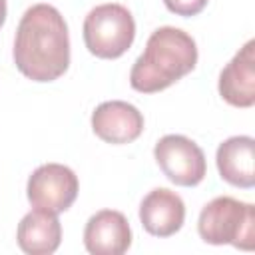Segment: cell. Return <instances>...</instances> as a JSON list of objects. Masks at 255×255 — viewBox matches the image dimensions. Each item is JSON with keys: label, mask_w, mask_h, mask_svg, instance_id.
Wrapping results in <instances>:
<instances>
[{"label": "cell", "mask_w": 255, "mask_h": 255, "mask_svg": "<svg viewBox=\"0 0 255 255\" xmlns=\"http://www.w3.org/2000/svg\"><path fill=\"white\" fill-rule=\"evenodd\" d=\"M82 32L90 54L102 60H116L133 44L135 22L126 6L108 2L88 12Z\"/></svg>", "instance_id": "obj_4"}, {"label": "cell", "mask_w": 255, "mask_h": 255, "mask_svg": "<svg viewBox=\"0 0 255 255\" xmlns=\"http://www.w3.org/2000/svg\"><path fill=\"white\" fill-rule=\"evenodd\" d=\"M84 245L92 255H122L131 245V229L122 211L102 209L84 229Z\"/></svg>", "instance_id": "obj_8"}, {"label": "cell", "mask_w": 255, "mask_h": 255, "mask_svg": "<svg viewBox=\"0 0 255 255\" xmlns=\"http://www.w3.org/2000/svg\"><path fill=\"white\" fill-rule=\"evenodd\" d=\"M215 163L223 181L251 189L255 185V139L251 135L227 137L217 147Z\"/></svg>", "instance_id": "obj_11"}, {"label": "cell", "mask_w": 255, "mask_h": 255, "mask_svg": "<svg viewBox=\"0 0 255 255\" xmlns=\"http://www.w3.org/2000/svg\"><path fill=\"white\" fill-rule=\"evenodd\" d=\"M255 42L249 40L221 70L219 96L233 108H251L255 104Z\"/></svg>", "instance_id": "obj_10"}, {"label": "cell", "mask_w": 255, "mask_h": 255, "mask_svg": "<svg viewBox=\"0 0 255 255\" xmlns=\"http://www.w3.org/2000/svg\"><path fill=\"white\" fill-rule=\"evenodd\" d=\"M139 221L149 235L171 237L185 221V203L175 191L155 187L139 203Z\"/></svg>", "instance_id": "obj_9"}, {"label": "cell", "mask_w": 255, "mask_h": 255, "mask_svg": "<svg viewBox=\"0 0 255 255\" xmlns=\"http://www.w3.org/2000/svg\"><path fill=\"white\" fill-rule=\"evenodd\" d=\"M153 157L163 175L181 187H195L207 173L203 149L181 133H167L159 137L153 147Z\"/></svg>", "instance_id": "obj_5"}, {"label": "cell", "mask_w": 255, "mask_h": 255, "mask_svg": "<svg viewBox=\"0 0 255 255\" xmlns=\"http://www.w3.org/2000/svg\"><path fill=\"white\" fill-rule=\"evenodd\" d=\"M18 247L28 255H50L60 247L62 225L58 213L34 209L22 217L16 231Z\"/></svg>", "instance_id": "obj_12"}, {"label": "cell", "mask_w": 255, "mask_h": 255, "mask_svg": "<svg viewBox=\"0 0 255 255\" xmlns=\"http://www.w3.org/2000/svg\"><path fill=\"white\" fill-rule=\"evenodd\" d=\"M199 237L209 245L255 247V207L231 195H219L203 205L197 219Z\"/></svg>", "instance_id": "obj_3"}, {"label": "cell", "mask_w": 255, "mask_h": 255, "mask_svg": "<svg viewBox=\"0 0 255 255\" xmlns=\"http://www.w3.org/2000/svg\"><path fill=\"white\" fill-rule=\"evenodd\" d=\"M195 64V40L175 26H161L151 32L143 52L133 62L129 84L139 94H155L187 76Z\"/></svg>", "instance_id": "obj_2"}, {"label": "cell", "mask_w": 255, "mask_h": 255, "mask_svg": "<svg viewBox=\"0 0 255 255\" xmlns=\"http://www.w3.org/2000/svg\"><path fill=\"white\" fill-rule=\"evenodd\" d=\"M92 129L106 143H131L143 131V116L133 104L122 100L102 102L92 112Z\"/></svg>", "instance_id": "obj_7"}, {"label": "cell", "mask_w": 255, "mask_h": 255, "mask_svg": "<svg viewBox=\"0 0 255 255\" xmlns=\"http://www.w3.org/2000/svg\"><path fill=\"white\" fill-rule=\"evenodd\" d=\"M14 64L22 76L32 82H54L70 66L68 24L52 4L30 6L18 24Z\"/></svg>", "instance_id": "obj_1"}, {"label": "cell", "mask_w": 255, "mask_h": 255, "mask_svg": "<svg viewBox=\"0 0 255 255\" xmlns=\"http://www.w3.org/2000/svg\"><path fill=\"white\" fill-rule=\"evenodd\" d=\"M78 175L62 163H44L32 171L26 185V195L32 207L62 213L72 207L78 197Z\"/></svg>", "instance_id": "obj_6"}, {"label": "cell", "mask_w": 255, "mask_h": 255, "mask_svg": "<svg viewBox=\"0 0 255 255\" xmlns=\"http://www.w3.org/2000/svg\"><path fill=\"white\" fill-rule=\"evenodd\" d=\"M6 20V0H0V28Z\"/></svg>", "instance_id": "obj_14"}, {"label": "cell", "mask_w": 255, "mask_h": 255, "mask_svg": "<svg viewBox=\"0 0 255 255\" xmlns=\"http://www.w3.org/2000/svg\"><path fill=\"white\" fill-rule=\"evenodd\" d=\"M209 0H163L165 8L177 16H197L199 12H203V8L207 6Z\"/></svg>", "instance_id": "obj_13"}]
</instances>
